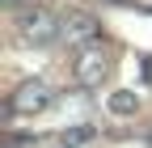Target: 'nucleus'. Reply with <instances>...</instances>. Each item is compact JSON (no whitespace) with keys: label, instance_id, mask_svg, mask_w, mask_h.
<instances>
[{"label":"nucleus","instance_id":"1","mask_svg":"<svg viewBox=\"0 0 152 148\" xmlns=\"http://www.w3.org/2000/svg\"><path fill=\"white\" fill-rule=\"evenodd\" d=\"M59 30H64V21L55 17V9H30V13H21V21H17V34H21V42H30V47L55 42Z\"/></svg>","mask_w":152,"mask_h":148},{"label":"nucleus","instance_id":"4","mask_svg":"<svg viewBox=\"0 0 152 148\" xmlns=\"http://www.w3.org/2000/svg\"><path fill=\"white\" fill-rule=\"evenodd\" d=\"M97 34V21L85 13V9H72L68 17H64V30H59V42H68V47H89V38Z\"/></svg>","mask_w":152,"mask_h":148},{"label":"nucleus","instance_id":"2","mask_svg":"<svg viewBox=\"0 0 152 148\" xmlns=\"http://www.w3.org/2000/svg\"><path fill=\"white\" fill-rule=\"evenodd\" d=\"M72 72H76V81L80 85H102L106 81V72H110V55H106V47H97V42H89L80 55H76V64H72Z\"/></svg>","mask_w":152,"mask_h":148},{"label":"nucleus","instance_id":"3","mask_svg":"<svg viewBox=\"0 0 152 148\" xmlns=\"http://www.w3.org/2000/svg\"><path fill=\"white\" fill-rule=\"evenodd\" d=\"M51 102H55V89L47 81H21V89L13 93V110L17 114H42Z\"/></svg>","mask_w":152,"mask_h":148},{"label":"nucleus","instance_id":"5","mask_svg":"<svg viewBox=\"0 0 152 148\" xmlns=\"http://www.w3.org/2000/svg\"><path fill=\"white\" fill-rule=\"evenodd\" d=\"M135 106H140V97H135V93H114V97H110V114L127 119V114H135Z\"/></svg>","mask_w":152,"mask_h":148}]
</instances>
